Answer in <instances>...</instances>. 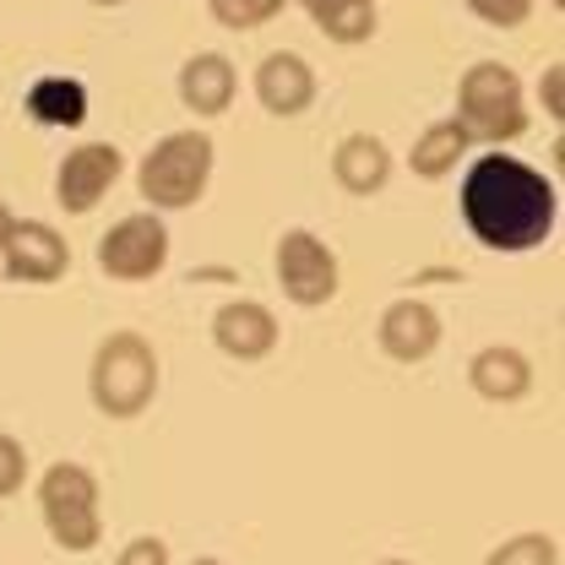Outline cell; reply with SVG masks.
Masks as SVG:
<instances>
[{"instance_id": "603a6c76", "label": "cell", "mask_w": 565, "mask_h": 565, "mask_svg": "<svg viewBox=\"0 0 565 565\" xmlns=\"http://www.w3.org/2000/svg\"><path fill=\"white\" fill-rule=\"evenodd\" d=\"M115 565H169V544L163 539H131Z\"/></svg>"}, {"instance_id": "d4e9b609", "label": "cell", "mask_w": 565, "mask_h": 565, "mask_svg": "<svg viewBox=\"0 0 565 565\" xmlns=\"http://www.w3.org/2000/svg\"><path fill=\"white\" fill-rule=\"evenodd\" d=\"M6 228H11V207L0 202V239H6Z\"/></svg>"}, {"instance_id": "7a4b0ae2", "label": "cell", "mask_w": 565, "mask_h": 565, "mask_svg": "<svg viewBox=\"0 0 565 565\" xmlns=\"http://www.w3.org/2000/svg\"><path fill=\"white\" fill-rule=\"evenodd\" d=\"M158 386H163L158 349L141 332L120 327V332L98 338L93 364H87V397H93V408L104 419H137V414H147Z\"/></svg>"}, {"instance_id": "4fadbf2b", "label": "cell", "mask_w": 565, "mask_h": 565, "mask_svg": "<svg viewBox=\"0 0 565 565\" xmlns=\"http://www.w3.org/2000/svg\"><path fill=\"white\" fill-rule=\"evenodd\" d=\"M533 381H539L533 359L522 349H511V343H490V349H479L468 359V386L484 403H522L533 392Z\"/></svg>"}, {"instance_id": "7402d4cb", "label": "cell", "mask_w": 565, "mask_h": 565, "mask_svg": "<svg viewBox=\"0 0 565 565\" xmlns=\"http://www.w3.org/2000/svg\"><path fill=\"white\" fill-rule=\"evenodd\" d=\"M22 484H28V446H22L17 435L0 429V500L17 494Z\"/></svg>"}, {"instance_id": "6da1fadb", "label": "cell", "mask_w": 565, "mask_h": 565, "mask_svg": "<svg viewBox=\"0 0 565 565\" xmlns=\"http://www.w3.org/2000/svg\"><path fill=\"white\" fill-rule=\"evenodd\" d=\"M457 212L468 234L500 250V256H527L555 239L561 228V191L544 169L522 163L516 152H479L462 174Z\"/></svg>"}, {"instance_id": "cb8c5ba5", "label": "cell", "mask_w": 565, "mask_h": 565, "mask_svg": "<svg viewBox=\"0 0 565 565\" xmlns=\"http://www.w3.org/2000/svg\"><path fill=\"white\" fill-rule=\"evenodd\" d=\"M561 82H565V66H561V61H555V66H544V82H539V98H544V115H550V120H561V115H565Z\"/></svg>"}, {"instance_id": "5b68a950", "label": "cell", "mask_w": 565, "mask_h": 565, "mask_svg": "<svg viewBox=\"0 0 565 565\" xmlns=\"http://www.w3.org/2000/svg\"><path fill=\"white\" fill-rule=\"evenodd\" d=\"M39 511H44L50 539H55L61 550H71V555H87V550L104 539L98 479H93L82 462H55V468H44V479H39Z\"/></svg>"}, {"instance_id": "ffe728a7", "label": "cell", "mask_w": 565, "mask_h": 565, "mask_svg": "<svg viewBox=\"0 0 565 565\" xmlns=\"http://www.w3.org/2000/svg\"><path fill=\"white\" fill-rule=\"evenodd\" d=\"M288 0H207L212 22L217 28H234V33H250V28H267Z\"/></svg>"}, {"instance_id": "8992f818", "label": "cell", "mask_w": 565, "mask_h": 565, "mask_svg": "<svg viewBox=\"0 0 565 565\" xmlns=\"http://www.w3.org/2000/svg\"><path fill=\"white\" fill-rule=\"evenodd\" d=\"M273 273H278V288L288 305L299 310H321L338 299L343 288V267H338V250L310 234V228H282L278 250H273Z\"/></svg>"}, {"instance_id": "d6986e66", "label": "cell", "mask_w": 565, "mask_h": 565, "mask_svg": "<svg viewBox=\"0 0 565 565\" xmlns=\"http://www.w3.org/2000/svg\"><path fill=\"white\" fill-rule=\"evenodd\" d=\"M484 565H561V544L555 533H516L500 550H490Z\"/></svg>"}, {"instance_id": "7c38bea8", "label": "cell", "mask_w": 565, "mask_h": 565, "mask_svg": "<svg viewBox=\"0 0 565 565\" xmlns=\"http://www.w3.org/2000/svg\"><path fill=\"white\" fill-rule=\"evenodd\" d=\"M256 104L267 109V115H278V120H294V115H305L310 104H316V93H321V82H316V66L305 61V55H294V50H273L262 66H256Z\"/></svg>"}, {"instance_id": "f1b7e54d", "label": "cell", "mask_w": 565, "mask_h": 565, "mask_svg": "<svg viewBox=\"0 0 565 565\" xmlns=\"http://www.w3.org/2000/svg\"><path fill=\"white\" fill-rule=\"evenodd\" d=\"M550 6H565V0H550Z\"/></svg>"}, {"instance_id": "277c9868", "label": "cell", "mask_w": 565, "mask_h": 565, "mask_svg": "<svg viewBox=\"0 0 565 565\" xmlns=\"http://www.w3.org/2000/svg\"><path fill=\"white\" fill-rule=\"evenodd\" d=\"M473 147H505L516 141L533 115H527V93H522V76L500 61H479V66L462 71L457 82V115H451Z\"/></svg>"}, {"instance_id": "8fae6325", "label": "cell", "mask_w": 565, "mask_h": 565, "mask_svg": "<svg viewBox=\"0 0 565 565\" xmlns=\"http://www.w3.org/2000/svg\"><path fill=\"white\" fill-rule=\"evenodd\" d=\"M212 343H217V353H228L239 364H262L267 353H278L282 327H278V316H273V305H262V299H228L212 316Z\"/></svg>"}, {"instance_id": "484cf974", "label": "cell", "mask_w": 565, "mask_h": 565, "mask_svg": "<svg viewBox=\"0 0 565 565\" xmlns=\"http://www.w3.org/2000/svg\"><path fill=\"white\" fill-rule=\"evenodd\" d=\"M87 6H104L109 11V6H126V0H87Z\"/></svg>"}, {"instance_id": "9a60e30c", "label": "cell", "mask_w": 565, "mask_h": 565, "mask_svg": "<svg viewBox=\"0 0 565 565\" xmlns=\"http://www.w3.org/2000/svg\"><path fill=\"white\" fill-rule=\"evenodd\" d=\"M392 147L381 137H370V131H353V137L338 141V152H332V180L349 191V196H375V191H386V180H392Z\"/></svg>"}, {"instance_id": "9c48e42d", "label": "cell", "mask_w": 565, "mask_h": 565, "mask_svg": "<svg viewBox=\"0 0 565 565\" xmlns=\"http://www.w3.org/2000/svg\"><path fill=\"white\" fill-rule=\"evenodd\" d=\"M120 174H126V152L115 141H82V147H71L61 158V169H55V202L71 217H87L115 191Z\"/></svg>"}, {"instance_id": "30bf717a", "label": "cell", "mask_w": 565, "mask_h": 565, "mask_svg": "<svg viewBox=\"0 0 565 565\" xmlns=\"http://www.w3.org/2000/svg\"><path fill=\"white\" fill-rule=\"evenodd\" d=\"M440 338H446V321H440V310L429 305V299H392L386 310H381V321H375V343L386 359H397V364H424L429 353L440 349Z\"/></svg>"}, {"instance_id": "83f0119b", "label": "cell", "mask_w": 565, "mask_h": 565, "mask_svg": "<svg viewBox=\"0 0 565 565\" xmlns=\"http://www.w3.org/2000/svg\"><path fill=\"white\" fill-rule=\"evenodd\" d=\"M381 565H408V561H381Z\"/></svg>"}, {"instance_id": "44dd1931", "label": "cell", "mask_w": 565, "mask_h": 565, "mask_svg": "<svg viewBox=\"0 0 565 565\" xmlns=\"http://www.w3.org/2000/svg\"><path fill=\"white\" fill-rule=\"evenodd\" d=\"M484 28H522L533 17V0H462Z\"/></svg>"}, {"instance_id": "e0dca14e", "label": "cell", "mask_w": 565, "mask_h": 565, "mask_svg": "<svg viewBox=\"0 0 565 565\" xmlns=\"http://www.w3.org/2000/svg\"><path fill=\"white\" fill-rule=\"evenodd\" d=\"M473 152V141L468 131L446 115V120H435V126H424L419 141H414V152H408V169L419 174V180H446V174H457V163Z\"/></svg>"}, {"instance_id": "52a82bcc", "label": "cell", "mask_w": 565, "mask_h": 565, "mask_svg": "<svg viewBox=\"0 0 565 565\" xmlns=\"http://www.w3.org/2000/svg\"><path fill=\"white\" fill-rule=\"evenodd\" d=\"M98 273L109 282H147L169 267V228L163 212H131L120 223H109V234L98 239Z\"/></svg>"}, {"instance_id": "ba28073f", "label": "cell", "mask_w": 565, "mask_h": 565, "mask_svg": "<svg viewBox=\"0 0 565 565\" xmlns=\"http://www.w3.org/2000/svg\"><path fill=\"white\" fill-rule=\"evenodd\" d=\"M0 267H6V282H61L71 273L66 234L44 217H11L0 239Z\"/></svg>"}, {"instance_id": "5bb4252c", "label": "cell", "mask_w": 565, "mask_h": 565, "mask_svg": "<svg viewBox=\"0 0 565 565\" xmlns=\"http://www.w3.org/2000/svg\"><path fill=\"white\" fill-rule=\"evenodd\" d=\"M180 104L191 109V115H202V120H212V115H223L228 104H234V93H239V71H234V61L228 55H217V50H207V55H191L185 66H180Z\"/></svg>"}, {"instance_id": "3957f363", "label": "cell", "mask_w": 565, "mask_h": 565, "mask_svg": "<svg viewBox=\"0 0 565 565\" xmlns=\"http://www.w3.org/2000/svg\"><path fill=\"white\" fill-rule=\"evenodd\" d=\"M212 158H217V147H212L207 131H169V137H158L147 152H141L137 163V191L147 212H185L196 207L202 196H207V180H212Z\"/></svg>"}, {"instance_id": "2e32d148", "label": "cell", "mask_w": 565, "mask_h": 565, "mask_svg": "<svg viewBox=\"0 0 565 565\" xmlns=\"http://www.w3.org/2000/svg\"><path fill=\"white\" fill-rule=\"evenodd\" d=\"M22 109H28L39 126H50V131H76V126L87 120V87H82L76 76H39V82L28 87Z\"/></svg>"}, {"instance_id": "ac0fdd59", "label": "cell", "mask_w": 565, "mask_h": 565, "mask_svg": "<svg viewBox=\"0 0 565 565\" xmlns=\"http://www.w3.org/2000/svg\"><path fill=\"white\" fill-rule=\"evenodd\" d=\"M294 6H305V17L332 39V44H370L375 39V0H294Z\"/></svg>"}, {"instance_id": "4316f807", "label": "cell", "mask_w": 565, "mask_h": 565, "mask_svg": "<svg viewBox=\"0 0 565 565\" xmlns=\"http://www.w3.org/2000/svg\"><path fill=\"white\" fill-rule=\"evenodd\" d=\"M191 565H223V561H212V555H202V561H191Z\"/></svg>"}]
</instances>
